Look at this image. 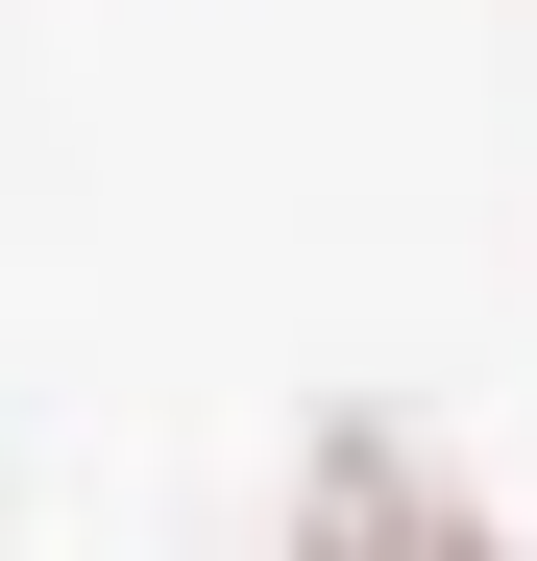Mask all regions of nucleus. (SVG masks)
<instances>
[{"instance_id":"nucleus-1","label":"nucleus","mask_w":537,"mask_h":561,"mask_svg":"<svg viewBox=\"0 0 537 561\" xmlns=\"http://www.w3.org/2000/svg\"><path fill=\"white\" fill-rule=\"evenodd\" d=\"M268 561H537V537H513L415 415H318L294 489H268Z\"/></svg>"}]
</instances>
